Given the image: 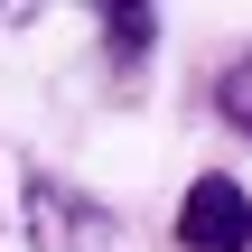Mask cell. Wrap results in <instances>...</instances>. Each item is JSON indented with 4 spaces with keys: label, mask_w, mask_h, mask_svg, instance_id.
<instances>
[{
    "label": "cell",
    "mask_w": 252,
    "mask_h": 252,
    "mask_svg": "<svg viewBox=\"0 0 252 252\" xmlns=\"http://www.w3.org/2000/svg\"><path fill=\"white\" fill-rule=\"evenodd\" d=\"M178 252H252V196L234 178H196L178 196Z\"/></svg>",
    "instance_id": "2"
},
{
    "label": "cell",
    "mask_w": 252,
    "mask_h": 252,
    "mask_svg": "<svg viewBox=\"0 0 252 252\" xmlns=\"http://www.w3.org/2000/svg\"><path fill=\"white\" fill-rule=\"evenodd\" d=\"M150 37H159V9H103V47H112V65H140Z\"/></svg>",
    "instance_id": "3"
},
{
    "label": "cell",
    "mask_w": 252,
    "mask_h": 252,
    "mask_svg": "<svg viewBox=\"0 0 252 252\" xmlns=\"http://www.w3.org/2000/svg\"><path fill=\"white\" fill-rule=\"evenodd\" d=\"M215 112H224V122H234V131L252 140V47L234 56V65H224V75H215Z\"/></svg>",
    "instance_id": "4"
},
{
    "label": "cell",
    "mask_w": 252,
    "mask_h": 252,
    "mask_svg": "<svg viewBox=\"0 0 252 252\" xmlns=\"http://www.w3.org/2000/svg\"><path fill=\"white\" fill-rule=\"evenodd\" d=\"M19 234H28V252H112L122 243L112 206H94L84 187H65L47 168H28V187H19Z\"/></svg>",
    "instance_id": "1"
}]
</instances>
